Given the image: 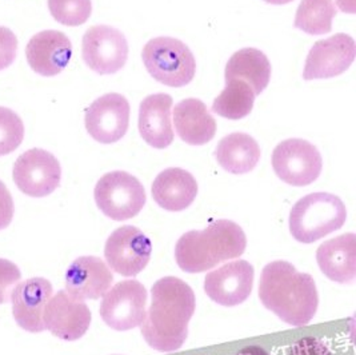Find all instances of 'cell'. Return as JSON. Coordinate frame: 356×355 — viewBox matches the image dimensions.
I'll return each instance as SVG.
<instances>
[{"mask_svg": "<svg viewBox=\"0 0 356 355\" xmlns=\"http://www.w3.org/2000/svg\"><path fill=\"white\" fill-rule=\"evenodd\" d=\"M152 302L140 324L147 343L162 353L179 350L188 336L195 313L193 289L175 276L159 279L151 290Z\"/></svg>", "mask_w": 356, "mask_h": 355, "instance_id": "1", "label": "cell"}, {"mask_svg": "<svg viewBox=\"0 0 356 355\" xmlns=\"http://www.w3.org/2000/svg\"><path fill=\"white\" fill-rule=\"evenodd\" d=\"M259 298L283 322L302 327L315 317L319 297L312 276L296 271L289 262L268 263L260 276Z\"/></svg>", "mask_w": 356, "mask_h": 355, "instance_id": "2", "label": "cell"}, {"mask_svg": "<svg viewBox=\"0 0 356 355\" xmlns=\"http://www.w3.org/2000/svg\"><path fill=\"white\" fill-rule=\"evenodd\" d=\"M245 246L242 227L220 219L202 231L186 232L177 243L175 259L183 271L203 273L228 259L239 258Z\"/></svg>", "mask_w": 356, "mask_h": 355, "instance_id": "3", "label": "cell"}, {"mask_svg": "<svg viewBox=\"0 0 356 355\" xmlns=\"http://www.w3.org/2000/svg\"><path fill=\"white\" fill-rule=\"evenodd\" d=\"M347 210L338 196L327 193L309 194L295 203L290 212L292 237L302 243H314L339 230Z\"/></svg>", "mask_w": 356, "mask_h": 355, "instance_id": "4", "label": "cell"}, {"mask_svg": "<svg viewBox=\"0 0 356 355\" xmlns=\"http://www.w3.org/2000/svg\"><path fill=\"white\" fill-rule=\"evenodd\" d=\"M148 74L168 87H184L194 79L195 56L183 42L170 36L151 39L142 52Z\"/></svg>", "mask_w": 356, "mask_h": 355, "instance_id": "5", "label": "cell"}, {"mask_svg": "<svg viewBox=\"0 0 356 355\" xmlns=\"http://www.w3.org/2000/svg\"><path fill=\"white\" fill-rule=\"evenodd\" d=\"M94 196L99 210L113 221L136 216L147 199L143 184L124 171H113L100 178Z\"/></svg>", "mask_w": 356, "mask_h": 355, "instance_id": "6", "label": "cell"}, {"mask_svg": "<svg viewBox=\"0 0 356 355\" xmlns=\"http://www.w3.org/2000/svg\"><path fill=\"white\" fill-rule=\"evenodd\" d=\"M273 168L284 183L303 187L314 183L322 173L323 161L318 148L303 139H287L273 152Z\"/></svg>", "mask_w": 356, "mask_h": 355, "instance_id": "7", "label": "cell"}, {"mask_svg": "<svg viewBox=\"0 0 356 355\" xmlns=\"http://www.w3.org/2000/svg\"><path fill=\"white\" fill-rule=\"evenodd\" d=\"M147 291L138 281H122L103 295L100 317L107 326L127 331L140 326L146 318Z\"/></svg>", "mask_w": 356, "mask_h": 355, "instance_id": "8", "label": "cell"}, {"mask_svg": "<svg viewBox=\"0 0 356 355\" xmlns=\"http://www.w3.org/2000/svg\"><path fill=\"white\" fill-rule=\"evenodd\" d=\"M81 56L94 72L111 75L126 65L129 43L119 30L110 26H94L83 36Z\"/></svg>", "mask_w": 356, "mask_h": 355, "instance_id": "9", "label": "cell"}, {"mask_svg": "<svg viewBox=\"0 0 356 355\" xmlns=\"http://www.w3.org/2000/svg\"><path fill=\"white\" fill-rule=\"evenodd\" d=\"M13 175L17 189L23 194L43 198L59 187L62 167L49 151L33 148L17 158Z\"/></svg>", "mask_w": 356, "mask_h": 355, "instance_id": "10", "label": "cell"}, {"mask_svg": "<svg viewBox=\"0 0 356 355\" xmlns=\"http://www.w3.org/2000/svg\"><path fill=\"white\" fill-rule=\"evenodd\" d=\"M152 246L136 227L123 226L115 230L106 242L104 257L115 273L135 276L146 269Z\"/></svg>", "mask_w": 356, "mask_h": 355, "instance_id": "11", "label": "cell"}, {"mask_svg": "<svg viewBox=\"0 0 356 355\" xmlns=\"http://www.w3.org/2000/svg\"><path fill=\"white\" fill-rule=\"evenodd\" d=\"M86 129L99 143L111 145L120 141L130 123V103L120 94H106L87 109Z\"/></svg>", "mask_w": 356, "mask_h": 355, "instance_id": "12", "label": "cell"}, {"mask_svg": "<svg viewBox=\"0 0 356 355\" xmlns=\"http://www.w3.org/2000/svg\"><path fill=\"white\" fill-rule=\"evenodd\" d=\"M356 55L355 40L346 33H337L318 40L308 52L303 79H328L343 74L353 65Z\"/></svg>", "mask_w": 356, "mask_h": 355, "instance_id": "13", "label": "cell"}, {"mask_svg": "<svg viewBox=\"0 0 356 355\" xmlns=\"http://www.w3.org/2000/svg\"><path fill=\"white\" fill-rule=\"evenodd\" d=\"M254 286V267L245 260H234L211 271L204 279V291L222 306H238L250 297Z\"/></svg>", "mask_w": 356, "mask_h": 355, "instance_id": "14", "label": "cell"}, {"mask_svg": "<svg viewBox=\"0 0 356 355\" xmlns=\"http://www.w3.org/2000/svg\"><path fill=\"white\" fill-rule=\"evenodd\" d=\"M90 323L91 311L83 301L65 290L51 297L44 311V326L55 337L76 340L87 333Z\"/></svg>", "mask_w": 356, "mask_h": 355, "instance_id": "15", "label": "cell"}, {"mask_svg": "<svg viewBox=\"0 0 356 355\" xmlns=\"http://www.w3.org/2000/svg\"><path fill=\"white\" fill-rule=\"evenodd\" d=\"M52 292V285L44 278L19 282L11 295L13 314L17 326L29 333L44 331V311Z\"/></svg>", "mask_w": 356, "mask_h": 355, "instance_id": "16", "label": "cell"}, {"mask_svg": "<svg viewBox=\"0 0 356 355\" xmlns=\"http://www.w3.org/2000/svg\"><path fill=\"white\" fill-rule=\"evenodd\" d=\"M27 62L42 77H55L65 70L72 56V45L60 31L47 30L33 36L26 47Z\"/></svg>", "mask_w": 356, "mask_h": 355, "instance_id": "17", "label": "cell"}, {"mask_svg": "<svg viewBox=\"0 0 356 355\" xmlns=\"http://www.w3.org/2000/svg\"><path fill=\"white\" fill-rule=\"evenodd\" d=\"M113 276L108 266L97 257L75 259L65 273V291L75 299H97L111 287Z\"/></svg>", "mask_w": 356, "mask_h": 355, "instance_id": "18", "label": "cell"}, {"mask_svg": "<svg viewBox=\"0 0 356 355\" xmlns=\"http://www.w3.org/2000/svg\"><path fill=\"white\" fill-rule=\"evenodd\" d=\"M171 107L172 97L163 93L149 95L140 103L139 132L147 145L162 150L172 143Z\"/></svg>", "mask_w": 356, "mask_h": 355, "instance_id": "19", "label": "cell"}, {"mask_svg": "<svg viewBox=\"0 0 356 355\" xmlns=\"http://www.w3.org/2000/svg\"><path fill=\"white\" fill-rule=\"evenodd\" d=\"M174 123L179 138L187 145H203L216 134V122L199 99H184L174 109Z\"/></svg>", "mask_w": 356, "mask_h": 355, "instance_id": "20", "label": "cell"}, {"mask_svg": "<svg viewBox=\"0 0 356 355\" xmlns=\"http://www.w3.org/2000/svg\"><path fill=\"white\" fill-rule=\"evenodd\" d=\"M318 265L327 278L351 283L356 276V235L344 234L324 242L316 253Z\"/></svg>", "mask_w": 356, "mask_h": 355, "instance_id": "21", "label": "cell"}, {"mask_svg": "<svg viewBox=\"0 0 356 355\" xmlns=\"http://www.w3.org/2000/svg\"><path fill=\"white\" fill-rule=\"evenodd\" d=\"M196 195L197 183L183 168H167L152 183V198L164 210H186L193 205Z\"/></svg>", "mask_w": 356, "mask_h": 355, "instance_id": "22", "label": "cell"}, {"mask_svg": "<svg viewBox=\"0 0 356 355\" xmlns=\"http://www.w3.org/2000/svg\"><path fill=\"white\" fill-rule=\"evenodd\" d=\"M213 155L227 173L242 175L257 167L260 159V147L251 135L234 132L219 142Z\"/></svg>", "mask_w": 356, "mask_h": 355, "instance_id": "23", "label": "cell"}, {"mask_svg": "<svg viewBox=\"0 0 356 355\" xmlns=\"http://www.w3.org/2000/svg\"><path fill=\"white\" fill-rule=\"evenodd\" d=\"M226 79L247 81L259 95L271 79V63L260 49H239L227 62Z\"/></svg>", "mask_w": 356, "mask_h": 355, "instance_id": "24", "label": "cell"}, {"mask_svg": "<svg viewBox=\"0 0 356 355\" xmlns=\"http://www.w3.org/2000/svg\"><path fill=\"white\" fill-rule=\"evenodd\" d=\"M255 93L242 79H226V87L212 103V111L226 119L239 120L252 111Z\"/></svg>", "mask_w": 356, "mask_h": 355, "instance_id": "25", "label": "cell"}, {"mask_svg": "<svg viewBox=\"0 0 356 355\" xmlns=\"http://www.w3.org/2000/svg\"><path fill=\"white\" fill-rule=\"evenodd\" d=\"M335 15L334 0H302L293 26L309 35H324L331 31Z\"/></svg>", "mask_w": 356, "mask_h": 355, "instance_id": "26", "label": "cell"}, {"mask_svg": "<svg viewBox=\"0 0 356 355\" xmlns=\"http://www.w3.org/2000/svg\"><path fill=\"white\" fill-rule=\"evenodd\" d=\"M52 17L68 27L84 24L92 13L91 0H49Z\"/></svg>", "mask_w": 356, "mask_h": 355, "instance_id": "27", "label": "cell"}, {"mask_svg": "<svg viewBox=\"0 0 356 355\" xmlns=\"http://www.w3.org/2000/svg\"><path fill=\"white\" fill-rule=\"evenodd\" d=\"M24 138V125L15 111L0 107V157L14 152Z\"/></svg>", "mask_w": 356, "mask_h": 355, "instance_id": "28", "label": "cell"}, {"mask_svg": "<svg viewBox=\"0 0 356 355\" xmlns=\"http://www.w3.org/2000/svg\"><path fill=\"white\" fill-rule=\"evenodd\" d=\"M20 270L15 263L0 258V305L11 301L13 291L20 282Z\"/></svg>", "mask_w": 356, "mask_h": 355, "instance_id": "29", "label": "cell"}, {"mask_svg": "<svg viewBox=\"0 0 356 355\" xmlns=\"http://www.w3.org/2000/svg\"><path fill=\"white\" fill-rule=\"evenodd\" d=\"M17 39L15 33L0 26V71L8 68L17 59Z\"/></svg>", "mask_w": 356, "mask_h": 355, "instance_id": "30", "label": "cell"}, {"mask_svg": "<svg viewBox=\"0 0 356 355\" xmlns=\"http://www.w3.org/2000/svg\"><path fill=\"white\" fill-rule=\"evenodd\" d=\"M289 355H331V352L319 339L303 338L292 345Z\"/></svg>", "mask_w": 356, "mask_h": 355, "instance_id": "31", "label": "cell"}, {"mask_svg": "<svg viewBox=\"0 0 356 355\" xmlns=\"http://www.w3.org/2000/svg\"><path fill=\"white\" fill-rule=\"evenodd\" d=\"M15 212L14 199L6 184L0 180V230H4L13 222Z\"/></svg>", "mask_w": 356, "mask_h": 355, "instance_id": "32", "label": "cell"}, {"mask_svg": "<svg viewBox=\"0 0 356 355\" xmlns=\"http://www.w3.org/2000/svg\"><path fill=\"white\" fill-rule=\"evenodd\" d=\"M235 355H270L260 346H248Z\"/></svg>", "mask_w": 356, "mask_h": 355, "instance_id": "33", "label": "cell"}, {"mask_svg": "<svg viewBox=\"0 0 356 355\" xmlns=\"http://www.w3.org/2000/svg\"><path fill=\"white\" fill-rule=\"evenodd\" d=\"M338 4L343 13L355 14V0H338Z\"/></svg>", "mask_w": 356, "mask_h": 355, "instance_id": "34", "label": "cell"}, {"mask_svg": "<svg viewBox=\"0 0 356 355\" xmlns=\"http://www.w3.org/2000/svg\"><path fill=\"white\" fill-rule=\"evenodd\" d=\"M266 3H270V4H276V6H280V4H287V3H291L293 0H264Z\"/></svg>", "mask_w": 356, "mask_h": 355, "instance_id": "35", "label": "cell"}]
</instances>
